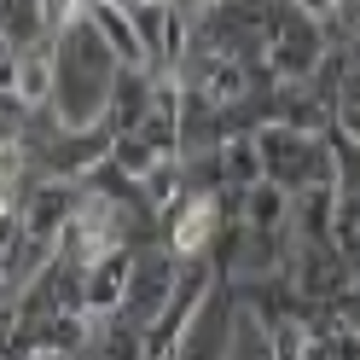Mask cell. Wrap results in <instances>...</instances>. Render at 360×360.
<instances>
[{"mask_svg":"<svg viewBox=\"0 0 360 360\" xmlns=\"http://www.w3.org/2000/svg\"><path fill=\"white\" fill-rule=\"evenodd\" d=\"M53 47H58V76H53L47 117L58 122V134L110 128V99H117V82H122V58L87 24V6H70V18L53 30Z\"/></svg>","mask_w":360,"mask_h":360,"instance_id":"1","label":"cell"},{"mask_svg":"<svg viewBox=\"0 0 360 360\" xmlns=\"http://www.w3.org/2000/svg\"><path fill=\"white\" fill-rule=\"evenodd\" d=\"M128 279H134V250H117V256H99L87 267V314H122V297H128Z\"/></svg>","mask_w":360,"mask_h":360,"instance_id":"2","label":"cell"},{"mask_svg":"<svg viewBox=\"0 0 360 360\" xmlns=\"http://www.w3.org/2000/svg\"><path fill=\"white\" fill-rule=\"evenodd\" d=\"M285 41L274 47V70L279 76H308L314 70V53H320V35H314V18H285Z\"/></svg>","mask_w":360,"mask_h":360,"instance_id":"3","label":"cell"},{"mask_svg":"<svg viewBox=\"0 0 360 360\" xmlns=\"http://www.w3.org/2000/svg\"><path fill=\"white\" fill-rule=\"evenodd\" d=\"M285 215H290V198H285V186L262 180V186H250V192H244V221H250V233H274Z\"/></svg>","mask_w":360,"mask_h":360,"instance_id":"4","label":"cell"},{"mask_svg":"<svg viewBox=\"0 0 360 360\" xmlns=\"http://www.w3.org/2000/svg\"><path fill=\"white\" fill-rule=\"evenodd\" d=\"M12 87H18V47L0 35V94H12Z\"/></svg>","mask_w":360,"mask_h":360,"instance_id":"5","label":"cell"},{"mask_svg":"<svg viewBox=\"0 0 360 360\" xmlns=\"http://www.w3.org/2000/svg\"><path fill=\"white\" fill-rule=\"evenodd\" d=\"M343 128L354 134V140H349V146H360V105H349V110H343Z\"/></svg>","mask_w":360,"mask_h":360,"instance_id":"6","label":"cell"}]
</instances>
